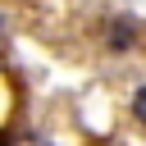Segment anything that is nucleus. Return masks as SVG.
<instances>
[{"label":"nucleus","instance_id":"obj_1","mask_svg":"<svg viewBox=\"0 0 146 146\" xmlns=\"http://www.w3.org/2000/svg\"><path fill=\"white\" fill-rule=\"evenodd\" d=\"M141 41H146V27L132 23V18H105V27H100V46L110 55H123V50H132Z\"/></svg>","mask_w":146,"mask_h":146},{"label":"nucleus","instance_id":"obj_2","mask_svg":"<svg viewBox=\"0 0 146 146\" xmlns=\"http://www.w3.org/2000/svg\"><path fill=\"white\" fill-rule=\"evenodd\" d=\"M132 119L146 128V87H141V91H132Z\"/></svg>","mask_w":146,"mask_h":146}]
</instances>
